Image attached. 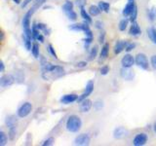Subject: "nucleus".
I'll use <instances>...</instances> for the list:
<instances>
[{
  "label": "nucleus",
  "mask_w": 156,
  "mask_h": 146,
  "mask_svg": "<svg viewBox=\"0 0 156 146\" xmlns=\"http://www.w3.org/2000/svg\"><path fill=\"white\" fill-rule=\"evenodd\" d=\"M66 74L65 69L60 65H52L48 70L42 72V78L44 80H55L57 78L62 77Z\"/></svg>",
  "instance_id": "nucleus-1"
},
{
  "label": "nucleus",
  "mask_w": 156,
  "mask_h": 146,
  "mask_svg": "<svg viewBox=\"0 0 156 146\" xmlns=\"http://www.w3.org/2000/svg\"><path fill=\"white\" fill-rule=\"evenodd\" d=\"M82 127V121L77 115H70L66 120V128L70 133H78Z\"/></svg>",
  "instance_id": "nucleus-2"
},
{
  "label": "nucleus",
  "mask_w": 156,
  "mask_h": 146,
  "mask_svg": "<svg viewBox=\"0 0 156 146\" xmlns=\"http://www.w3.org/2000/svg\"><path fill=\"white\" fill-rule=\"evenodd\" d=\"M35 11H36V10L31 7L26 13V15L23 16V21H22L23 28V33L27 34V36L31 37V38H32V32H31V26H30V18H31V16L34 14V12H35Z\"/></svg>",
  "instance_id": "nucleus-3"
},
{
  "label": "nucleus",
  "mask_w": 156,
  "mask_h": 146,
  "mask_svg": "<svg viewBox=\"0 0 156 146\" xmlns=\"http://www.w3.org/2000/svg\"><path fill=\"white\" fill-rule=\"evenodd\" d=\"M31 111H32V104L30 102L27 101L19 107V109L17 111V115L19 118H26V117H27L31 113Z\"/></svg>",
  "instance_id": "nucleus-4"
},
{
  "label": "nucleus",
  "mask_w": 156,
  "mask_h": 146,
  "mask_svg": "<svg viewBox=\"0 0 156 146\" xmlns=\"http://www.w3.org/2000/svg\"><path fill=\"white\" fill-rule=\"evenodd\" d=\"M135 61H136V64L138 65L139 67H140L141 69L144 70H147L149 68V62L147 60V57H146L144 54L143 53H140L138 54L136 57H135Z\"/></svg>",
  "instance_id": "nucleus-5"
},
{
  "label": "nucleus",
  "mask_w": 156,
  "mask_h": 146,
  "mask_svg": "<svg viewBox=\"0 0 156 146\" xmlns=\"http://www.w3.org/2000/svg\"><path fill=\"white\" fill-rule=\"evenodd\" d=\"M93 92H94V81L89 80L87 84H86L84 92H82V95L79 96V99H78V102L82 101L83 99H88V96H90Z\"/></svg>",
  "instance_id": "nucleus-6"
},
{
  "label": "nucleus",
  "mask_w": 156,
  "mask_h": 146,
  "mask_svg": "<svg viewBox=\"0 0 156 146\" xmlns=\"http://www.w3.org/2000/svg\"><path fill=\"white\" fill-rule=\"evenodd\" d=\"M147 139H148V136L145 133L136 134L133 139V144L135 146H143L147 142Z\"/></svg>",
  "instance_id": "nucleus-7"
},
{
  "label": "nucleus",
  "mask_w": 156,
  "mask_h": 146,
  "mask_svg": "<svg viewBox=\"0 0 156 146\" xmlns=\"http://www.w3.org/2000/svg\"><path fill=\"white\" fill-rule=\"evenodd\" d=\"M91 141V137L88 134H81L79 135H77L74 139V144L79 145V146H84L88 145Z\"/></svg>",
  "instance_id": "nucleus-8"
},
{
  "label": "nucleus",
  "mask_w": 156,
  "mask_h": 146,
  "mask_svg": "<svg viewBox=\"0 0 156 146\" xmlns=\"http://www.w3.org/2000/svg\"><path fill=\"white\" fill-rule=\"evenodd\" d=\"M136 63L135 61V57H133L131 54H126V55L121 58V64L122 67L126 68H131Z\"/></svg>",
  "instance_id": "nucleus-9"
},
{
  "label": "nucleus",
  "mask_w": 156,
  "mask_h": 146,
  "mask_svg": "<svg viewBox=\"0 0 156 146\" xmlns=\"http://www.w3.org/2000/svg\"><path fill=\"white\" fill-rule=\"evenodd\" d=\"M15 80H16V78H15V76H13L12 74L3 75L1 78H0V86H1L2 88L10 87L11 85L14 84Z\"/></svg>",
  "instance_id": "nucleus-10"
},
{
  "label": "nucleus",
  "mask_w": 156,
  "mask_h": 146,
  "mask_svg": "<svg viewBox=\"0 0 156 146\" xmlns=\"http://www.w3.org/2000/svg\"><path fill=\"white\" fill-rule=\"evenodd\" d=\"M78 99L79 96L75 94H68V95H65L61 97V102L62 104H70L73 103V102L78 101Z\"/></svg>",
  "instance_id": "nucleus-11"
},
{
  "label": "nucleus",
  "mask_w": 156,
  "mask_h": 146,
  "mask_svg": "<svg viewBox=\"0 0 156 146\" xmlns=\"http://www.w3.org/2000/svg\"><path fill=\"white\" fill-rule=\"evenodd\" d=\"M120 75L123 79L130 81V80H133V78L135 77V73L133 70H131V68L122 67L120 70Z\"/></svg>",
  "instance_id": "nucleus-12"
},
{
  "label": "nucleus",
  "mask_w": 156,
  "mask_h": 146,
  "mask_svg": "<svg viewBox=\"0 0 156 146\" xmlns=\"http://www.w3.org/2000/svg\"><path fill=\"white\" fill-rule=\"evenodd\" d=\"M128 41H125V40H119V41H117L115 43V45H114V48H113V52L115 55H119V54H121L122 52H123L127 45H128Z\"/></svg>",
  "instance_id": "nucleus-13"
},
{
  "label": "nucleus",
  "mask_w": 156,
  "mask_h": 146,
  "mask_svg": "<svg viewBox=\"0 0 156 146\" xmlns=\"http://www.w3.org/2000/svg\"><path fill=\"white\" fill-rule=\"evenodd\" d=\"M90 23H88L86 22L82 23H73L69 26V29L71 30H74V31H83L84 32L85 30L90 28Z\"/></svg>",
  "instance_id": "nucleus-14"
},
{
  "label": "nucleus",
  "mask_w": 156,
  "mask_h": 146,
  "mask_svg": "<svg viewBox=\"0 0 156 146\" xmlns=\"http://www.w3.org/2000/svg\"><path fill=\"white\" fill-rule=\"evenodd\" d=\"M84 34H85V38L83 39V41H84L85 49H86V50H88V48H89V46L92 44L93 40H94V35H93V31L91 30V28L85 30Z\"/></svg>",
  "instance_id": "nucleus-15"
},
{
  "label": "nucleus",
  "mask_w": 156,
  "mask_h": 146,
  "mask_svg": "<svg viewBox=\"0 0 156 146\" xmlns=\"http://www.w3.org/2000/svg\"><path fill=\"white\" fill-rule=\"evenodd\" d=\"M127 135H128V130H127L124 127H118V128H116L113 131V136L116 139L124 138Z\"/></svg>",
  "instance_id": "nucleus-16"
},
{
  "label": "nucleus",
  "mask_w": 156,
  "mask_h": 146,
  "mask_svg": "<svg viewBox=\"0 0 156 146\" xmlns=\"http://www.w3.org/2000/svg\"><path fill=\"white\" fill-rule=\"evenodd\" d=\"M79 103H80V111L81 112H89L93 106V102L89 99H83L82 101L79 102Z\"/></svg>",
  "instance_id": "nucleus-17"
},
{
  "label": "nucleus",
  "mask_w": 156,
  "mask_h": 146,
  "mask_svg": "<svg viewBox=\"0 0 156 146\" xmlns=\"http://www.w3.org/2000/svg\"><path fill=\"white\" fill-rule=\"evenodd\" d=\"M135 7H136L135 2L134 1H129L128 3L125 5L123 11H122V15H123L125 18H128L131 15V13L133 12V10H134Z\"/></svg>",
  "instance_id": "nucleus-18"
},
{
  "label": "nucleus",
  "mask_w": 156,
  "mask_h": 146,
  "mask_svg": "<svg viewBox=\"0 0 156 146\" xmlns=\"http://www.w3.org/2000/svg\"><path fill=\"white\" fill-rule=\"evenodd\" d=\"M129 34L132 36H138L140 34H141V29L139 26V23L136 22L132 23L130 29H129Z\"/></svg>",
  "instance_id": "nucleus-19"
},
{
  "label": "nucleus",
  "mask_w": 156,
  "mask_h": 146,
  "mask_svg": "<svg viewBox=\"0 0 156 146\" xmlns=\"http://www.w3.org/2000/svg\"><path fill=\"white\" fill-rule=\"evenodd\" d=\"M5 123H6V126L8 128H13V127H17V124H18V117L16 115H9L7 118H6V121H5Z\"/></svg>",
  "instance_id": "nucleus-20"
},
{
  "label": "nucleus",
  "mask_w": 156,
  "mask_h": 146,
  "mask_svg": "<svg viewBox=\"0 0 156 146\" xmlns=\"http://www.w3.org/2000/svg\"><path fill=\"white\" fill-rule=\"evenodd\" d=\"M108 54H109V44L105 43L101 47V50L100 53V57L101 60H105V58L108 57Z\"/></svg>",
  "instance_id": "nucleus-21"
},
{
  "label": "nucleus",
  "mask_w": 156,
  "mask_h": 146,
  "mask_svg": "<svg viewBox=\"0 0 156 146\" xmlns=\"http://www.w3.org/2000/svg\"><path fill=\"white\" fill-rule=\"evenodd\" d=\"M80 15H81V18L84 19V22L88 23H92V18H91V15L89 12L86 11L85 8H81L80 9Z\"/></svg>",
  "instance_id": "nucleus-22"
},
{
  "label": "nucleus",
  "mask_w": 156,
  "mask_h": 146,
  "mask_svg": "<svg viewBox=\"0 0 156 146\" xmlns=\"http://www.w3.org/2000/svg\"><path fill=\"white\" fill-rule=\"evenodd\" d=\"M31 37L27 36V34H23V45L24 47L27 48V50L28 51H31V48H32V45H31Z\"/></svg>",
  "instance_id": "nucleus-23"
},
{
  "label": "nucleus",
  "mask_w": 156,
  "mask_h": 146,
  "mask_svg": "<svg viewBox=\"0 0 156 146\" xmlns=\"http://www.w3.org/2000/svg\"><path fill=\"white\" fill-rule=\"evenodd\" d=\"M90 13L91 16L93 17H96V16H99V15L101 14V10L100 9V7L98 6V5H91L90 8H89V11H88Z\"/></svg>",
  "instance_id": "nucleus-24"
},
{
  "label": "nucleus",
  "mask_w": 156,
  "mask_h": 146,
  "mask_svg": "<svg viewBox=\"0 0 156 146\" xmlns=\"http://www.w3.org/2000/svg\"><path fill=\"white\" fill-rule=\"evenodd\" d=\"M73 7H74V4H73L72 1H70V0H66L65 4L62 5V11L65 12L66 14L70 12L73 10Z\"/></svg>",
  "instance_id": "nucleus-25"
},
{
  "label": "nucleus",
  "mask_w": 156,
  "mask_h": 146,
  "mask_svg": "<svg viewBox=\"0 0 156 146\" xmlns=\"http://www.w3.org/2000/svg\"><path fill=\"white\" fill-rule=\"evenodd\" d=\"M129 22H130V19H127V18H124V19H122L121 21L119 22V30L121 31H125L127 27H128L129 26Z\"/></svg>",
  "instance_id": "nucleus-26"
},
{
  "label": "nucleus",
  "mask_w": 156,
  "mask_h": 146,
  "mask_svg": "<svg viewBox=\"0 0 156 146\" xmlns=\"http://www.w3.org/2000/svg\"><path fill=\"white\" fill-rule=\"evenodd\" d=\"M147 35H148L150 40L152 41V43L156 45V29L154 27L148 28L147 29Z\"/></svg>",
  "instance_id": "nucleus-27"
},
{
  "label": "nucleus",
  "mask_w": 156,
  "mask_h": 146,
  "mask_svg": "<svg viewBox=\"0 0 156 146\" xmlns=\"http://www.w3.org/2000/svg\"><path fill=\"white\" fill-rule=\"evenodd\" d=\"M31 32H32V39L33 40H36V38L41 34V31L38 29L36 23H33V24L31 26Z\"/></svg>",
  "instance_id": "nucleus-28"
},
{
  "label": "nucleus",
  "mask_w": 156,
  "mask_h": 146,
  "mask_svg": "<svg viewBox=\"0 0 156 146\" xmlns=\"http://www.w3.org/2000/svg\"><path fill=\"white\" fill-rule=\"evenodd\" d=\"M98 6L100 7V9L101 10L102 12H105V13H108L109 12V9H110V4L108 2H105V1H100Z\"/></svg>",
  "instance_id": "nucleus-29"
},
{
  "label": "nucleus",
  "mask_w": 156,
  "mask_h": 146,
  "mask_svg": "<svg viewBox=\"0 0 156 146\" xmlns=\"http://www.w3.org/2000/svg\"><path fill=\"white\" fill-rule=\"evenodd\" d=\"M98 53H99V48H98V46L92 47L90 50V53H89V61L95 60L98 56Z\"/></svg>",
  "instance_id": "nucleus-30"
},
{
  "label": "nucleus",
  "mask_w": 156,
  "mask_h": 146,
  "mask_svg": "<svg viewBox=\"0 0 156 146\" xmlns=\"http://www.w3.org/2000/svg\"><path fill=\"white\" fill-rule=\"evenodd\" d=\"M147 16L150 22H155L156 21V7L150 8L147 11Z\"/></svg>",
  "instance_id": "nucleus-31"
},
{
  "label": "nucleus",
  "mask_w": 156,
  "mask_h": 146,
  "mask_svg": "<svg viewBox=\"0 0 156 146\" xmlns=\"http://www.w3.org/2000/svg\"><path fill=\"white\" fill-rule=\"evenodd\" d=\"M31 54L34 57L38 58L39 57V45L37 43H33L32 44V48H31Z\"/></svg>",
  "instance_id": "nucleus-32"
},
{
  "label": "nucleus",
  "mask_w": 156,
  "mask_h": 146,
  "mask_svg": "<svg viewBox=\"0 0 156 146\" xmlns=\"http://www.w3.org/2000/svg\"><path fill=\"white\" fill-rule=\"evenodd\" d=\"M8 137L9 136H7V134L4 133L3 130L0 131V145L3 146L7 143V141H8Z\"/></svg>",
  "instance_id": "nucleus-33"
},
{
  "label": "nucleus",
  "mask_w": 156,
  "mask_h": 146,
  "mask_svg": "<svg viewBox=\"0 0 156 146\" xmlns=\"http://www.w3.org/2000/svg\"><path fill=\"white\" fill-rule=\"evenodd\" d=\"M136 18H138V7L136 6L133 10V12H132L131 15L129 16V19L131 23H134L136 21Z\"/></svg>",
  "instance_id": "nucleus-34"
},
{
  "label": "nucleus",
  "mask_w": 156,
  "mask_h": 146,
  "mask_svg": "<svg viewBox=\"0 0 156 146\" xmlns=\"http://www.w3.org/2000/svg\"><path fill=\"white\" fill-rule=\"evenodd\" d=\"M16 134H17V128L16 127H13V128H10L9 129V134H8V136L9 138L11 140H14L15 137H16Z\"/></svg>",
  "instance_id": "nucleus-35"
},
{
  "label": "nucleus",
  "mask_w": 156,
  "mask_h": 146,
  "mask_svg": "<svg viewBox=\"0 0 156 146\" xmlns=\"http://www.w3.org/2000/svg\"><path fill=\"white\" fill-rule=\"evenodd\" d=\"M66 17L68 18V19H69V21H71V22H75L76 19H77V14L73 11H70V12H68V13H66Z\"/></svg>",
  "instance_id": "nucleus-36"
},
{
  "label": "nucleus",
  "mask_w": 156,
  "mask_h": 146,
  "mask_svg": "<svg viewBox=\"0 0 156 146\" xmlns=\"http://www.w3.org/2000/svg\"><path fill=\"white\" fill-rule=\"evenodd\" d=\"M48 1V0H34V4L32 5V8L34 9H38V8H40L42 5L44 3H46Z\"/></svg>",
  "instance_id": "nucleus-37"
},
{
  "label": "nucleus",
  "mask_w": 156,
  "mask_h": 146,
  "mask_svg": "<svg viewBox=\"0 0 156 146\" xmlns=\"http://www.w3.org/2000/svg\"><path fill=\"white\" fill-rule=\"evenodd\" d=\"M48 52H49V54H50V55H51L54 58H56V60H58L57 53H56L55 49H54V47H53L52 44H49V45H48Z\"/></svg>",
  "instance_id": "nucleus-38"
},
{
  "label": "nucleus",
  "mask_w": 156,
  "mask_h": 146,
  "mask_svg": "<svg viewBox=\"0 0 156 146\" xmlns=\"http://www.w3.org/2000/svg\"><path fill=\"white\" fill-rule=\"evenodd\" d=\"M87 4V0H75V5L78 8H85Z\"/></svg>",
  "instance_id": "nucleus-39"
},
{
  "label": "nucleus",
  "mask_w": 156,
  "mask_h": 146,
  "mask_svg": "<svg viewBox=\"0 0 156 146\" xmlns=\"http://www.w3.org/2000/svg\"><path fill=\"white\" fill-rule=\"evenodd\" d=\"M102 107H104V102L101 101V100H97L94 102V108L97 110V111H99L101 110Z\"/></svg>",
  "instance_id": "nucleus-40"
},
{
  "label": "nucleus",
  "mask_w": 156,
  "mask_h": 146,
  "mask_svg": "<svg viewBox=\"0 0 156 146\" xmlns=\"http://www.w3.org/2000/svg\"><path fill=\"white\" fill-rule=\"evenodd\" d=\"M109 70H110V68H109L108 65H104V66L101 68V71H100L101 72V75H104V76L107 75V74H108Z\"/></svg>",
  "instance_id": "nucleus-41"
},
{
  "label": "nucleus",
  "mask_w": 156,
  "mask_h": 146,
  "mask_svg": "<svg viewBox=\"0 0 156 146\" xmlns=\"http://www.w3.org/2000/svg\"><path fill=\"white\" fill-rule=\"evenodd\" d=\"M135 48H136V43H128V45H127L125 51L127 53H130L131 51H133Z\"/></svg>",
  "instance_id": "nucleus-42"
},
{
  "label": "nucleus",
  "mask_w": 156,
  "mask_h": 146,
  "mask_svg": "<svg viewBox=\"0 0 156 146\" xmlns=\"http://www.w3.org/2000/svg\"><path fill=\"white\" fill-rule=\"evenodd\" d=\"M105 32L101 30L100 36H99V43L100 44H105Z\"/></svg>",
  "instance_id": "nucleus-43"
},
{
  "label": "nucleus",
  "mask_w": 156,
  "mask_h": 146,
  "mask_svg": "<svg viewBox=\"0 0 156 146\" xmlns=\"http://www.w3.org/2000/svg\"><path fill=\"white\" fill-rule=\"evenodd\" d=\"M150 65L154 70H156V55H153L150 57Z\"/></svg>",
  "instance_id": "nucleus-44"
},
{
  "label": "nucleus",
  "mask_w": 156,
  "mask_h": 146,
  "mask_svg": "<svg viewBox=\"0 0 156 146\" xmlns=\"http://www.w3.org/2000/svg\"><path fill=\"white\" fill-rule=\"evenodd\" d=\"M95 27L97 29H99V30H102V28H104V23L101 21L95 22Z\"/></svg>",
  "instance_id": "nucleus-45"
},
{
  "label": "nucleus",
  "mask_w": 156,
  "mask_h": 146,
  "mask_svg": "<svg viewBox=\"0 0 156 146\" xmlns=\"http://www.w3.org/2000/svg\"><path fill=\"white\" fill-rule=\"evenodd\" d=\"M37 24V27H38V29L40 31H45L46 29H47V26L45 23H36Z\"/></svg>",
  "instance_id": "nucleus-46"
},
{
  "label": "nucleus",
  "mask_w": 156,
  "mask_h": 146,
  "mask_svg": "<svg viewBox=\"0 0 156 146\" xmlns=\"http://www.w3.org/2000/svg\"><path fill=\"white\" fill-rule=\"evenodd\" d=\"M54 143V138L53 137H49V138H47L44 142L42 143V145L43 146H49V145H52Z\"/></svg>",
  "instance_id": "nucleus-47"
},
{
  "label": "nucleus",
  "mask_w": 156,
  "mask_h": 146,
  "mask_svg": "<svg viewBox=\"0 0 156 146\" xmlns=\"http://www.w3.org/2000/svg\"><path fill=\"white\" fill-rule=\"evenodd\" d=\"M75 65H76V67H78V68L86 67V66H87V61H78Z\"/></svg>",
  "instance_id": "nucleus-48"
},
{
  "label": "nucleus",
  "mask_w": 156,
  "mask_h": 146,
  "mask_svg": "<svg viewBox=\"0 0 156 146\" xmlns=\"http://www.w3.org/2000/svg\"><path fill=\"white\" fill-rule=\"evenodd\" d=\"M32 1H34V0H24V1H23V2L22 3V5H21L22 8H26V7L27 6V5H29Z\"/></svg>",
  "instance_id": "nucleus-49"
},
{
  "label": "nucleus",
  "mask_w": 156,
  "mask_h": 146,
  "mask_svg": "<svg viewBox=\"0 0 156 146\" xmlns=\"http://www.w3.org/2000/svg\"><path fill=\"white\" fill-rule=\"evenodd\" d=\"M36 41H39L40 43H43L44 42V36L42 35V34H40L37 38H36Z\"/></svg>",
  "instance_id": "nucleus-50"
},
{
  "label": "nucleus",
  "mask_w": 156,
  "mask_h": 146,
  "mask_svg": "<svg viewBox=\"0 0 156 146\" xmlns=\"http://www.w3.org/2000/svg\"><path fill=\"white\" fill-rule=\"evenodd\" d=\"M4 69H5L4 62L1 61H0V72H4Z\"/></svg>",
  "instance_id": "nucleus-51"
},
{
  "label": "nucleus",
  "mask_w": 156,
  "mask_h": 146,
  "mask_svg": "<svg viewBox=\"0 0 156 146\" xmlns=\"http://www.w3.org/2000/svg\"><path fill=\"white\" fill-rule=\"evenodd\" d=\"M13 1L16 3V4H21V2H22V0H13Z\"/></svg>",
  "instance_id": "nucleus-52"
},
{
  "label": "nucleus",
  "mask_w": 156,
  "mask_h": 146,
  "mask_svg": "<svg viewBox=\"0 0 156 146\" xmlns=\"http://www.w3.org/2000/svg\"><path fill=\"white\" fill-rule=\"evenodd\" d=\"M153 130H154V133L156 134V121L154 122V124H153Z\"/></svg>",
  "instance_id": "nucleus-53"
},
{
  "label": "nucleus",
  "mask_w": 156,
  "mask_h": 146,
  "mask_svg": "<svg viewBox=\"0 0 156 146\" xmlns=\"http://www.w3.org/2000/svg\"><path fill=\"white\" fill-rule=\"evenodd\" d=\"M3 39H4V32L1 31V40H3Z\"/></svg>",
  "instance_id": "nucleus-54"
},
{
  "label": "nucleus",
  "mask_w": 156,
  "mask_h": 146,
  "mask_svg": "<svg viewBox=\"0 0 156 146\" xmlns=\"http://www.w3.org/2000/svg\"><path fill=\"white\" fill-rule=\"evenodd\" d=\"M128 1H135V0H128Z\"/></svg>",
  "instance_id": "nucleus-55"
}]
</instances>
